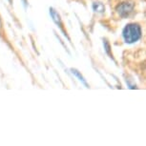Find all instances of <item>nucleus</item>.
I'll list each match as a JSON object with an SVG mask.
<instances>
[{
	"instance_id": "obj_1",
	"label": "nucleus",
	"mask_w": 146,
	"mask_h": 146,
	"mask_svg": "<svg viewBox=\"0 0 146 146\" xmlns=\"http://www.w3.org/2000/svg\"><path fill=\"white\" fill-rule=\"evenodd\" d=\"M123 38L125 42L127 43H134L137 41L141 36V29L139 24L130 23L125 26L122 32Z\"/></svg>"
},
{
	"instance_id": "obj_2",
	"label": "nucleus",
	"mask_w": 146,
	"mask_h": 146,
	"mask_svg": "<svg viewBox=\"0 0 146 146\" xmlns=\"http://www.w3.org/2000/svg\"><path fill=\"white\" fill-rule=\"evenodd\" d=\"M133 10L134 4L131 3V2H122V3L118 4L117 8H115L117 13L121 17H127V16H129L133 13Z\"/></svg>"
},
{
	"instance_id": "obj_3",
	"label": "nucleus",
	"mask_w": 146,
	"mask_h": 146,
	"mask_svg": "<svg viewBox=\"0 0 146 146\" xmlns=\"http://www.w3.org/2000/svg\"><path fill=\"white\" fill-rule=\"evenodd\" d=\"M50 15H51L52 19H53V21L56 24L57 26H59V28L61 29V31L64 33V35L67 36V34H66L64 29H63V23H62V20H61V17H60L59 13H57L54 8H50Z\"/></svg>"
},
{
	"instance_id": "obj_4",
	"label": "nucleus",
	"mask_w": 146,
	"mask_h": 146,
	"mask_svg": "<svg viewBox=\"0 0 146 146\" xmlns=\"http://www.w3.org/2000/svg\"><path fill=\"white\" fill-rule=\"evenodd\" d=\"M71 72H72V74H73L74 76H76V78H78V80L80 81V82H82L84 85H85V87H87V88H89V85H88V83H87V81L85 80V78H83V76L81 75L79 72L76 70V69H71Z\"/></svg>"
},
{
	"instance_id": "obj_5",
	"label": "nucleus",
	"mask_w": 146,
	"mask_h": 146,
	"mask_svg": "<svg viewBox=\"0 0 146 146\" xmlns=\"http://www.w3.org/2000/svg\"><path fill=\"white\" fill-rule=\"evenodd\" d=\"M93 9L96 13H103L104 11H105V7H104V5L102 3H100V2H95V3L93 4Z\"/></svg>"
},
{
	"instance_id": "obj_6",
	"label": "nucleus",
	"mask_w": 146,
	"mask_h": 146,
	"mask_svg": "<svg viewBox=\"0 0 146 146\" xmlns=\"http://www.w3.org/2000/svg\"><path fill=\"white\" fill-rule=\"evenodd\" d=\"M103 44H104V49H105V51H106V53L109 54V56L111 57V58H113V54H111V52H110V44H109V42L107 40H104V42H103Z\"/></svg>"
},
{
	"instance_id": "obj_7",
	"label": "nucleus",
	"mask_w": 146,
	"mask_h": 146,
	"mask_svg": "<svg viewBox=\"0 0 146 146\" xmlns=\"http://www.w3.org/2000/svg\"><path fill=\"white\" fill-rule=\"evenodd\" d=\"M0 27H1V19H0Z\"/></svg>"
}]
</instances>
